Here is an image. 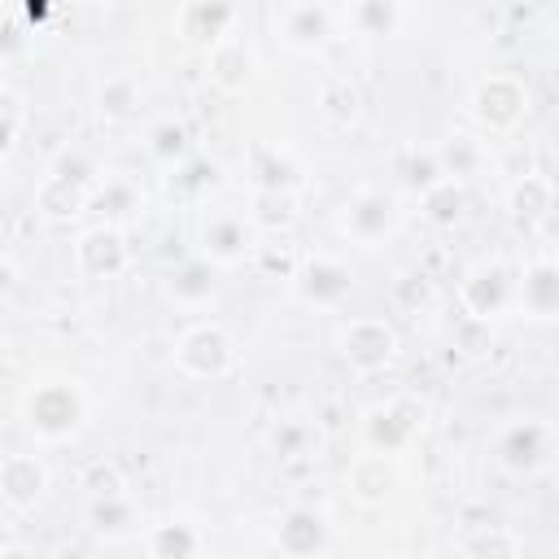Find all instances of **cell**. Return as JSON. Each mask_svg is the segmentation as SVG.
<instances>
[{"label":"cell","mask_w":559,"mask_h":559,"mask_svg":"<svg viewBox=\"0 0 559 559\" xmlns=\"http://www.w3.org/2000/svg\"><path fill=\"white\" fill-rule=\"evenodd\" d=\"M314 109L323 114L328 127H349V122H358V114H362V92H358L345 74H328V79L319 83V92H314Z\"/></svg>","instance_id":"cell-29"},{"label":"cell","mask_w":559,"mask_h":559,"mask_svg":"<svg viewBox=\"0 0 559 559\" xmlns=\"http://www.w3.org/2000/svg\"><path fill=\"white\" fill-rule=\"evenodd\" d=\"M218 188H223V166H218L214 157L197 153V148L162 175V192H166V201H175V205H201V201H210Z\"/></svg>","instance_id":"cell-15"},{"label":"cell","mask_w":559,"mask_h":559,"mask_svg":"<svg viewBox=\"0 0 559 559\" xmlns=\"http://www.w3.org/2000/svg\"><path fill=\"white\" fill-rule=\"evenodd\" d=\"M454 550L467 555V559H515V555L524 550V537L511 533L507 524H472V528L459 537Z\"/></svg>","instance_id":"cell-30"},{"label":"cell","mask_w":559,"mask_h":559,"mask_svg":"<svg viewBox=\"0 0 559 559\" xmlns=\"http://www.w3.org/2000/svg\"><path fill=\"white\" fill-rule=\"evenodd\" d=\"M87 210L100 214V223H131L144 210V192L131 175H100L87 192Z\"/></svg>","instance_id":"cell-23"},{"label":"cell","mask_w":559,"mask_h":559,"mask_svg":"<svg viewBox=\"0 0 559 559\" xmlns=\"http://www.w3.org/2000/svg\"><path fill=\"white\" fill-rule=\"evenodd\" d=\"M293 288L314 310H341L354 293V271L332 253H310L293 271Z\"/></svg>","instance_id":"cell-8"},{"label":"cell","mask_w":559,"mask_h":559,"mask_svg":"<svg viewBox=\"0 0 559 559\" xmlns=\"http://www.w3.org/2000/svg\"><path fill=\"white\" fill-rule=\"evenodd\" d=\"M205 74H210V83H214L218 92L236 96V92H245V87L253 83V74H258V52H253L240 35H227V39H218L214 48H205Z\"/></svg>","instance_id":"cell-18"},{"label":"cell","mask_w":559,"mask_h":559,"mask_svg":"<svg viewBox=\"0 0 559 559\" xmlns=\"http://www.w3.org/2000/svg\"><path fill=\"white\" fill-rule=\"evenodd\" d=\"M83 210H87V188L61 179V175H52V170L39 179V188H35V214L61 223V218H74V214H83Z\"/></svg>","instance_id":"cell-31"},{"label":"cell","mask_w":559,"mask_h":559,"mask_svg":"<svg viewBox=\"0 0 559 559\" xmlns=\"http://www.w3.org/2000/svg\"><path fill=\"white\" fill-rule=\"evenodd\" d=\"M275 35H280V44H284L288 52H297V57H319V52L332 44L336 22H332V13H328L323 0H293V4H284V13L275 17Z\"/></svg>","instance_id":"cell-11"},{"label":"cell","mask_w":559,"mask_h":559,"mask_svg":"<svg viewBox=\"0 0 559 559\" xmlns=\"http://www.w3.org/2000/svg\"><path fill=\"white\" fill-rule=\"evenodd\" d=\"M74 271L83 280H118L131 266V245L118 223H92L74 236Z\"/></svg>","instance_id":"cell-7"},{"label":"cell","mask_w":559,"mask_h":559,"mask_svg":"<svg viewBox=\"0 0 559 559\" xmlns=\"http://www.w3.org/2000/svg\"><path fill=\"white\" fill-rule=\"evenodd\" d=\"M4 362H9V349H4V341H0V371H4Z\"/></svg>","instance_id":"cell-44"},{"label":"cell","mask_w":559,"mask_h":559,"mask_svg":"<svg viewBox=\"0 0 559 559\" xmlns=\"http://www.w3.org/2000/svg\"><path fill=\"white\" fill-rule=\"evenodd\" d=\"M240 362V349L231 341V332L214 319H201L192 328L179 332L175 341V367L188 376V380H223L231 376Z\"/></svg>","instance_id":"cell-3"},{"label":"cell","mask_w":559,"mask_h":559,"mask_svg":"<svg viewBox=\"0 0 559 559\" xmlns=\"http://www.w3.org/2000/svg\"><path fill=\"white\" fill-rule=\"evenodd\" d=\"M528 109H533V92H528V83H524L520 74H511V70L485 74V79L476 83V92L467 96L472 122H476L480 131H489V135L515 131V127L528 118Z\"/></svg>","instance_id":"cell-2"},{"label":"cell","mask_w":559,"mask_h":559,"mask_svg":"<svg viewBox=\"0 0 559 559\" xmlns=\"http://www.w3.org/2000/svg\"><path fill=\"white\" fill-rule=\"evenodd\" d=\"M424 415H428V406H424L415 393H397V397H389V402H376V406L362 415V445L397 459V454L419 437Z\"/></svg>","instance_id":"cell-4"},{"label":"cell","mask_w":559,"mask_h":559,"mask_svg":"<svg viewBox=\"0 0 559 559\" xmlns=\"http://www.w3.org/2000/svg\"><path fill=\"white\" fill-rule=\"evenodd\" d=\"M83 489H87V498H100V493L127 489V480H122V472H118L114 463H92V467L83 472Z\"/></svg>","instance_id":"cell-40"},{"label":"cell","mask_w":559,"mask_h":559,"mask_svg":"<svg viewBox=\"0 0 559 559\" xmlns=\"http://www.w3.org/2000/svg\"><path fill=\"white\" fill-rule=\"evenodd\" d=\"M459 306L467 319L476 323H489V319H502L511 306H515V275L502 266V262H480L463 275L459 284Z\"/></svg>","instance_id":"cell-9"},{"label":"cell","mask_w":559,"mask_h":559,"mask_svg":"<svg viewBox=\"0 0 559 559\" xmlns=\"http://www.w3.org/2000/svg\"><path fill=\"white\" fill-rule=\"evenodd\" d=\"M345 26L358 39H393L402 31V0H349Z\"/></svg>","instance_id":"cell-27"},{"label":"cell","mask_w":559,"mask_h":559,"mask_svg":"<svg viewBox=\"0 0 559 559\" xmlns=\"http://www.w3.org/2000/svg\"><path fill=\"white\" fill-rule=\"evenodd\" d=\"M83 520H87V533H96L100 542H122V537L140 533V524H144L140 502H135L127 489H118V493H100V498H87Z\"/></svg>","instance_id":"cell-21"},{"label":"cell","mask_w":559,"mask_h":559,"mask_svg":"<svg viewBox=\"0 0 559 559\" xmlns=\"http://www.w3.org/2000/svg\"><path fill=\"white\" fill-rule=\"evenodd\" d=\"M245 179L249 188H271V192H297L306 183L301 162L280 148V144H249L245 153Z\"/></svg>","instance_id":"cell-19"},{"label":"cell","mask_w":559,"mask_h":559,"mask_svg":"<svg viewBox=\"0 0 559 559\" xmlns=\"http://www.w3.org/2000/svg\"><path fill=\"white\" fill-rule=\"evenodd\" d=\"M397 223H402V205H397V197L384 192V188H358V192L345 201V210H341V231H345V240H354V245H362V249H376L380 240H389V236L397 231Z\"/></svg>","instance_id":"cell-6"},{"label":"cell","mask_w":559,"mask_h":559,"mask_svg":"<svg viewBox=\"0 0 559 559\" xmlns=\"http://www.w3.org/2000/svg\"><path fill=\"white\" fill-rule=\"evenodd\" d=\"M463 210H467V188L459 179H450V175H441L432 188L419 192V214L432 227H454L463 218Z\"/></svg>","instance_id":"cell-32"},{"label":"cell","mask_w":559,"mask_h":559,"mask_svg":"<svg viewBox=\"0 0 559 559\" xmlns=\"http://www.w3.org/2000/svg\"><path fill=\"white\" fill-rule=\"evenodd\" d=\"M550 210H555V183H550V175L524 170V175L507 188V214H511L520 227H533V223L550 218Z\"/></svg>","instance_id":"cell-24"},{"label":"cell","mask_w":559,"mask_h":559,"mask_svg":"<svg viewBox=\"0 0 559 559\" xmlns=\"http://www.w3.org/2000/svg\"><path fill=\"white\" fill-rule=\"evenodd\" d=\"M271 546L288 559H314V555H328L332 550V520L323 507H310V502H297L288 507L280 520H275V533H271Z\"/></svg>","instance_id":"cell-10"},{"label":"cell","mask_w":559,"mask_h":559,"mask_svg":"<svg viewBox=\"0 0 559 559\" xmlns=\"http://www.w3.org/2000/svg\"><path fill=\"white\" fill-rule=\"evenodd\" d=\"M48 493V467L39 454H4L0 459V502L9 511H31Z\"/></svg>","instance_id":"cell-17"},{"label":"cell","mask_w":559,"mask_h":559,"mask_svg":"<svg viewBox=\"0 0 559 559\" xmlns=\"http://www.w3.org/2000/svg\"><path fill=\"white\" fill-rule=\"evenodd\" d=\"M144 550L153 559H192V555L210 550V537L192 520H166V524H153L144 533Z\"/></svg>","instance_id":"cell-26"},{"label":"cell","mask_w":559,"mask_h":559,"mask_svg":"<svg viewBox=\"0 0 559 559\" xmlns=\"http://www.w3.org/2000/svg\"><path fill=\"white\" fill-rule=\"evenodd\" d=\"M140 105H144V87L135 74H109L100 87H96V118L105 127H127L140 118Z\"/></svg>","instance_id":"cell-25"},{"label":"cell","mask_w":559,"mask_h":559,"mask_svg":"<svg viewBox=\"0 0 559 559\" xmlns=\"http://www.w3.org/2000/svg\"><path fill=\"white\" fill-rule=\"evenodd\" d=\"M218 271H223V266H214L210 258L192 253V258H183V262L170 271L166 297H170L179 310H205V306L218 297Z\"/></svg>","instance_id":"cell-20"},{"label":"cell","mask_w":559,"mask_h":559,"mask_svg":"<svg viewBox=\"0 0 559 559\" xmlns=\"http://www.w3.org/2000/svg\"><path fill=\"white\" fill-rule=\"evenodd\" d=\"M22 44H26L22 26H17L13 17H0V57H13V52H22Z\"/></svg>","instance_id":"cell-41"},{"label":"cell","mask_w":559,"mask_h":559,"mask_svg":"<svg viewBox=\"0 0 559 559\" xmlns=\"http://www.w3.org/2000/svg\"><path fill=\"white\" fill-rule=\"evenodd\" d=\"M253 266L262 271V275H271V280H293V271H297V258L288 253V249H280V245H253Z\"/></svg>","instance_id":"cell-39"},{"label":"cell","mask_w":559,"mask_h":559,"mask_svg":"<svg viewBox=\"0 0 559 559\" xmlns=\"http://www.w3.org/2000/svg\"><path fill=\"white\" fill-rule=\"evenodd\" d=\"M253 245H258V231H253V223L245 214L223 210V214H210L201 223V258H210L214 266L245 262L253 253Z\"/></svg>","instance_id":"cell-14"},{"label":"cell","mask_w":559,"mask_h":559,"mask_svg":"<svg viewBox=\"0 0 559 559\" xmlns=\"http://www.w3.org/2000/svg\"><path fill=\"white\" fill-rule=\"evenodd\" d=\"M336 354L362 371V376H376L384 371L393 358H397V332L389 319L380 314H358V319H345L336 328Z\"/></svg>","instance_id":"cell-5"},{"label":"cell","mask_w":559,"mask_h":559,"mask_svg":"<svg viewBox=\"0 0 559 559\" xmlns=\"http://www.w3.org/2000/svg\"><path fill=\"white\" fill-rule=\"evenodd\" d=\"M515 306L528 319H555L559 310V266L550 253H537L515 275Z\"/></svg>","instance_id":"cell-16"},{"label":"cell","mask_w":559,"mask_h":559,"mask_svg":"<svg viewBox=\"0 0 559 559\" xmlns=\"http://www.w3.org/2000/svg\"><path fill=\"white\" fill-rule=\"evenodd\" d=\"M393 175H397V183L406 188V192H424V188H432L437 179H441V162H437V148H419V144H406L402 153H397V162H393Z\"/></svg>","instance_id":"cell-35"},{"label":"cell","mask_w":559,"mask_h":559,"mask_svg":"<svg viewBox=\"0 0 559 559\" xmlns=\"http://www.w3.org/2000/svg\"><path fill=\"white\" fill-rule=\"evenodd\" d=\"M22 122H26L22 96L9 92V87H0V157L13 153V144H17V135H22Z\"/></svg>","instance_id":"cell-38"},{"label":"cell","mask_w":559,"mask_h":559,"mask_svg":"<svg viewBox=\"0 0 559 559\" xmlns=\"http://www.w3.org/2000/svg\"><path fill=\"white\" fill-rule=\"evenodd\" d=\"M397 463H393V454H380V450H362L349 467H345V489H349V498H358V502H367V507H376V502H384L393 489H397Z\"/></svg>","instance_id":"cell-22"},{"label":"cell","mask_w":559,"mask_h":559,"mask_svg":"<svg viewBox=\"0 0 559 559\" xmlns=\"http://www.w3.org/2000/svg\"><path fill=\"white\" fill-rule=\"evenodd\" d=\"M144 153H148L162 170H170L175 162H183V157L192 153V131H188L179 118H157V122L144 131Z\"/></svg>","instance_id":"cell-33"},{"label":"cell","mask_w":559,"mask_h":559,"mask_svg":"<svg viewBox=\"0 0 559 559\" xmlns=\"http://www.w3.org/2000/svg\"><path fill=\"white\" fill-rule=\"evenodd\" d=\"M48 170H52V175H61V179H70V183H79V188H87V192H92V183L100 179L96 157H92L87 148H79V144L61 148V153H57V162H52Z\"/></svg>","instance_id":"cell-37"},{"label":"cell","mask_w":559,"mask_h":559,"mask_svg":"<svg viewBox=\"0 0 559 559\" xmlns=\"http://www.w3.org/2000/svg\"><path fill=\"white\" fill-rule=\"evenodd\" d=\"M550 454H555V432H550V424L546 419H515V424H507L502 428V437H498V463L511 472V476H533V472H542L546 463H550Z\"/></svg>","instance_id":"cell-12"},{"label":"cell","mask_w":559,"mask_h":559,"mask_svg":"<svg viewBox=\"0 0 559 559\" xmlns=\"http://www.w3.org/2000/svg\"><path fill=\"white\" fill-rule=\"evenodd\" d=\"M240 22V4L236 0H183L175 13V31L188 48H214L218 39L236 35Z\"/></svg>","instance_id":"cell-13"},{"label":"cell","mask_w":559,"mask_h":559,"mask_svg":"<svg viewBox=\"0 0 559 559\" xmlns=\"http://www.w3.org/2000/svg\"><path fill=\"white\" fill-rule=\"evenodd\" d=\"M13 284H17V266H13L9 258H0V297L13 293Z\"/></svg>","instance_id":"cell-42"},{"label":"cell","mask_w":559,"mask_h":559,"mask_svg":"<svg viewBox=\"0 0 559 559\" xmlns=\"http://www.w3.org/2000/svg\"><path fill=\"white\" fill-rule=\"evenodd\" d=\"M266 441H271V450H275L280 459H310V454L319 450V432H314V424H306V419H280Z\"/></svg>","instance_id":"cell-36"},{"label":"cell","mask_w":559,"mask_h":559,"mask_svg":"<svg viewBox=\"0 0 559 559\" xmlns=\"http://www.w3.org/2000/svg\"><path fill=\"white\" fill-rule=\"evenodd\" d=\"M245 218L253 223V231H288L297 223V192H271V188H249V210Z\"/></svg>","instance_id":"cell-28"},{"label":"cell","mask_w":559,"mask_h":559,"mask_svg":"<svg viewBox=\"0 0 559 559\" xmlns=\"http://www.w3.org/2000/svg\"><path fill=\"white\" fill-rule=\"evenodd\" d=\"M437 162H441V175H450V179L463 183V179H472V175L485 170L489 153H485V144H480L476 135L459 131V135H450V140L437 144Z\"/></svg>","instance_id":"cell-34"},{"label":"cell","mask_w":559,"mask_h":559,"mask_svg":"<svg viewBox=\"0 0 559 559\" xmlns=\"http://www.w3.org/2000/svg\"><path fill=\"white\" fill-rule=\"evenodd\" d=\"M26 13H31V22H39V17L48 13V0H31V4H26Z\"/></svg>","instance_id":"cell-43"},{"label":"cell","mask_w":559,"mask_h":559,"mask_svg":"<svg viewBox=\"0 0 559 559\" xmlns=\"http://www.w3.org/2000/svg\"><path fill=\"white\" fill-rule=\"evenodd\" d=\"M87 415H92V402L74 376H44L22 393V419L39 445L74 441L87 428Z\"/></svg>","instance_id":"cell-1"}]
</instances>
